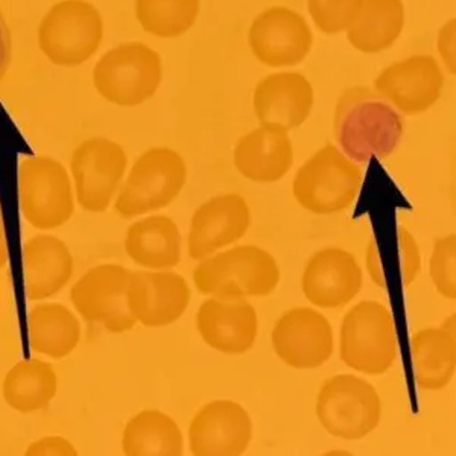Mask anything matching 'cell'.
I'll return each instance as SVG.
<instances>
[{
  "label": "cell",
  "instance_id": "4dcf8cb0",
  "mask_svg": "<svg viewBox=\"0 0 456 456\" xmlns=\"http://www.w3.org/2000/svg\"><path fill=\"white\" fill-rule=\"evenodd\" d=\"M358 0H306L315 27L327 36L346 31L353 6Z\"/></svg>",
  "mask_w": 456,
  "mask_h": 456
},
{
  "label": "cell",
  "instance_id": "d4e9b609",
  "mask_svg": "<svg viewBox=\"0 0 456 456\" xmlns=\"http://www.w3.org/2000/svg\"><path fill=\"white\" fill-rule=\"evenodd\" d=\"M32 352L53 361L70 356L81 342V322L61 303H38L28 314Z\"/></svg>",
  "mask_w": 456,
  "mask_h": 456
},
{
  "label": "cell",
  "instance_id": "836d02e7",
  "mask_svg": "<svg viewBox=\"0 0 456 456\" xmlns=\"http://www.w3.org/2000/svg\"><path fill=\"white\" fill-rule=\"evenodd\" d=\"M436 51L446 66L447 72L456 77V17L447 20L438 31Z\"/></svg>",
  "mask_w": 456,
  "mask_h": 456
},
{
  "label": "cell",
  "instance_id": "f546056e",
  "mask_svg": "<svg viewBox=\"0 0 456 456\" xmlns=\"http://www.w3.org/2000/svg\"><path fill=\"white\" fill-rule=\"evenodd\" d=\"M432 285L443 298L456 301V233L441 236L430 253Z\"/></svg>",
  "mask_w": 456,
  "mask_h": 456
},
{
  "label": "cell",
  "instance_id": "f1b7e54d",
  "mask_svg": "<svg viewBox=\"0 0 456 456\" xmlns=\"http://www.w3.org/2000/svg\"><path fill=\"white\" fill-rule=\"evenodd\" d=\"M201 12V0H134V16L150 36L172 40L191 31Z\"/></svg>",
  "mask_w": 456,
  "mask_h": 456
},
{
  "label": "cell",
  "instance_id": "9a60e30c",
  "mask_svg": "<svg viewBox=\"0 0 456 456\" xmlns=\"http://www.w3.org/2000/svg\"><path fill=\"white\" fill-rule=\"evenodd\" d=\"M192 294L186 279L169 270L131 271L126 303L137 324L171 326L186 314Z\"/></svg>",
  "mask_w": 456,
  "mask_h": 456
},
{
  "label": "cell",
  "instance_id": "d6a6232c",
  "mask_svg": "<svg viewBox=\"0 0 456 456\" xmlns=\"http://www.w3.org/2000/svg\"><path fill=\"white\" fill-rule=\"evenodd\" d=\"M27 456H77L78 451L72 443L60 436H47L32 441L25 451Z\"/></svg>",
  "mask_w": 456,
  "mask_h": 456
},
{
  "label": "cell",
  "instance_id": "d6986e66",
  "mask_svg": "<svg viewBox=\"0 0 456 456\" xmlns=\"http://www.w3.org/2000/svg\"><path fill=\"white\" fill-rule=\"evenodd\" d=\"M315 104L311 81L300 72H275L260 79L253 94L259 125L292 131L305 124Z\"/></svg>",
  "mask_w": 456,
  "mask_h": 456
},
{
  "label": "cell",
  "instance_id": "4fadbf2b",
  "mask_svg": "<svg viewBox=\"0 0 456 456\" xmlns=\"http://www.w3.org/2000/svg\"><path fill=\"white\" fill-rule=\"evenodd\" d=\"M271 344L277 358L290 369H320L333 356V327L314 307H294L275 322Z\"/></svg>",
  "mask_w": 456,
  "mask_h": 456
},
{
  "label": "cell",
  "instance_id": "ba28073f",
  "mask_svg": "<svg viewBox=\"0 0 456 456\" xmlns=\"http://www.w3.org/2000/svg\"><path fill=\"white\" fill-rule=\"evenodd\" d=\"M72 175L49 156L23 159L19 167V206L31 227L51 232L66 225L75 213Z\"/></svg>",
  "mask_w": 456,
  "mask_h": 456
},
{
  "label": "cell",
  "instance_id": "2e32d148",
  "mask_svg": "<svg viewBox=\"0 0 456 456\" xmlns=\"http://www.w3.org/2000/svg\"><path fill=\"white\" fill-rule=\"evenodd\" d=\"M253 420L242 404L213 400L193 415L189 451L195 456L244 455L253 441Z\"/></svg>",
  "mask_w": 456,
  "mask_h": 456
},
{
  "label": "cell",
  "instance_id": "484cf974",
  "mask_svg": "<svg viewBox=\"0 0 456 456\" xmlns=\"http://www.w3.org/2000/svg\"><path fill=\"white\" fill-rule=\"evenodd\" d=\"M58 393V374L53 363L42 359L17 362L5 374L2 395L11 410L34 414L47 408Z\"/></svg>",
  "mask_w": 456,
  "mask_h": 456
},
{
  "label": "cell",
  "instance_id": "5bb4252c",
  "mask_svg": "<svg viewBox=\"0 0 456 456\" xmlns=\"http://www.w3.org/2000/svg\"><path fill=\"white\" fill-rule=\"evenodd\" d=\"M444 73L432 55H411L391 62L374 79V90L406 116H419L438 102Z\"/></svg>",
  "mask_w": 456,
  "mask_h": 456
},
{
  "label": "cell",
  "instance_id": "8d00e7d4",
  "mask_svg": "<svg viewBox=\"0 0 456 456\" xmlns=\"http://www.w3.org/2000/svg\"><path fill=\"white\" fill-rule=\"evenodd\" d=\"M6 264H8V249H6L5 230L2 221V212H0V270H4Z\"/></svg>",
  "mask_w": 456,
  "mask_h": 456
},
{
  "label": "cell",
  "instance_id": "1f68e13d",
  "mask_svg": "<svg viewBox=\"0 0 456 456\" xmlns=\"http://www.w3.org/2000/svg\"><path fill=\"white\" fill-rule=\"evenodd\" d=\"M397 251L402 281L404 288H410L420 274L421 251L414 234L403 225L397 227Z\"/></svg>",
  "mask_w": 456,
  "mask_h": 456
},
{
  "label": "cell",
  "instance_id": "ac0fdd59",
  "mask_svg": "<svg viewBox=\"0 0 456 456\" xmlns=\"http://www.w3.org/2000/svg\"><path fill=\"white\" fill-rule=\"evenodd\" d=\"M251 224L248 202L238 193L210 198L193 213L187 236V255L192 260L236 244L244 238Z\"/></svg>",
  "mask_w": 456,
  "mask_h": 456
},
{
  "label": "cell",
  "instance_id": "30bf717a",
  "mask_svg": "<svg viewBox=\"0 0 456 456\" xmlns=\"http://www.w3.org/2000/svg\"><path fill=\"white\" fill-rule=\"evenodd\" d=\"M126 167V151L118 142L102 135L81 142L70 159V175L83 210L107 212L122 186Z\"/></svg>",
  "mask_w": 456,
  "mask_h": 456
},
{
  "label": "cell",
  "instance_id": "cb8c5ba5",
  "mask_svg": "<svg viewBox=\"0 0 456 456\" xmlns=\"http://www.w3.org/2000/svg\"><path fill=\"white\" fill-rule=\"evenodd\" d=\"M403 28V0H358L344 32L356 51L373 55L395 46Z\"/></svg>",
  "mask_w": 456,
  "mask_h": 456
},
{
  "label": "cell",
  "instance_id": "83f0119b",
  "mask_svg": "<svg viewBox=\"0 0 456 456\" xmlns=\"http://www.w3.org/2000/svg\"><path fill=\"white\" fill-rule=\"evenodd\" d=\"M122 452L126 456H182V429L171 415L157 410L141 411L125 425Z\"/></svg>",
  "mask_w": 456,
  "mask_h": 456
},
{
  "label": "cell",
  "instance_id": "3957f363",
  "mask_svg": "<svg viewBox=\"0 0 456 456\" xmlns=\"http://www.w3.org/2000/svg\"><path fill=\"white\" fill-rule=\"evenodd\" d=\"M362 184V171L341 148L327 143L297 171L292 195L298 206L314 215L329 216L352 208Z\"/></svg>",
  "mask_w": 456,
  "mask_h": 456
},
{
  "label": "cell",
  "instance_id": "9c48e42d",
  "mask_svg": "<svg viewBox=\"0 0 456 456\" xmlns=\"http://www.w3.org/2000/svg\"><path fill=\"white\" fill-rule=\"evenodd\" d=\"M315 412L329 436L359 441L378 429L382 419V400L378 389L365 379L338 374L322 385Z\"/></svg>",
  "mask_w": 456,
  "mask_h": 456
},
{
  "label": "cell",
  "instance_id": "277c9868",
  "mask_svg": "<svg viewBox=\"0 0 456 456\" xmlns=\"http://www.w3.org/2000/svg\"><path fill=\"white\" fill-rule=\"evenodd\" d=\"M104 19L88 0H60L37 28L40 53L58 68H79L104 40Z\"/></svg>",
  "mask_w": 456,
  "mask_h": 456
},
{
  "label": "cell",
  "instance_id": "4316f807",
  "mask_svg": "<svg viewBox=\"0 0 456 456\" xmlns=\"http://www.w3.org/2000/svg\"><path fill=\"white\" fill-rule=\"evenodd\" d=\"M411 354L417 385L426 391H440L456 373V346L443 327H425L411 338Z\"/></svg>",
  "mask_w": 456,
  "mask_h": 456
},
{
  "label": "cell",
  "instance_id": "ffe728a7",
  "mask_svg": "<svg viewBox=\"0 0 456 456\" xmlns=\"http://www.w3.org/2000/svg\"><path fill=\"white\" fill-rule=\"evenodd\" d=\"M197 330L208 347L224 354L239 356L255 347L259 318L248 301L212 297L202 301L198 309Z\"/></svg>",
  "mask_w": 456,
  "mask_h": 456
},
{
  "label": "cell",
  "instance_id": "7a4b0ae2",
  "mask_svg": "<svg viewBox=\"0 0 456 456\" xmlns=\"http://www.w3.org/2000/svg\"><path fill=\"white\" fill-rule=\"evenodd\" d=\"M193 283L202 296L221 300L268 297L281 283V266L257 245H238L200 260Z\"/></svg>",
  "mask_w": 456,
  "mask_h": 456
},
{
  "label": "cell",
  "instance_id": "7c38bea8",
  "mask_svg": "<svg viewBox=\"0 0 456 456\" xmlns=\"http://www.w3.org/2000/svg\"><path fill=\"white\" fill-rule=\"evenodd\" d=\"M248 46L266 68H294L314 47V32L306 19L288 6H270L259 12L248 29Z\"/></svg>",
  "mask_w": 456,
  "mask_h": 456
},
{
  "label": "cell",
  "instance_id": "44dd1931",
  "mask_svg": "<svg viewBox=\"0 0 456 456\" xmlns=\"http://www.w3.org/2000/svg\"><path fill=\"white\" fill-rule=\"evenodd\" d=\"M233 163L239 174L249 182H281L294 165V143L289 131L259 125L239 139L234 146Z\"/></svg>",
  "mask_w": 456,
  "mask_h": 456
},
{
  "label": "cell",
  "instance_id": "603a6c76",
  "mask_svg": "<svg viewBox=\"0 0 456 456\" xmlns=\"http://www.w3.org/2000/svg\"><path fill=\"white\" fill-rule=\"evenodd\" d=\"M125 253L143 270H172L182 262V234L167 215H152L126 228Z\"/></svg>",
  "mask_w": 456,
  "mask_h": 456
},
{
  "label": "cell",
  "instance_id": "e575fe53",
  "mask_svg": "<svg viewBox=\"0 0 456 456\" xmlns=\"http://www.w3.org/2000/svg\"><path fill=\"white\" fill-rule=\"evenodd\" d=\"M12 62V36L5 12L0 6V83L6 78Z\"/></svg>",
  "mask_w": 456,
  "mask_h": 456
},
{
  "label": "cell",
  "instance_id": "6da1fadb",
  "mask_svg": "<svg viewBox=\"0 0 456 456\" xmlns=\"http://www.w3.org/2000/svg\"><path fill=\"white\" fill-rule=\"evenodd\" d=\"M338 145L358 163L391 156L403 135L397 110L376 90L356 86L342 92L333 113Z\"/></svg>",
  "mask_w": 456,
  "mask_h": 456
},
{
  "label": "cell",
  "instance_id": "8992f818",
  "mask_svg": "<svg viewBox=\"0 0 456 456\" xmlns=\"http://www.w3.org/2000/svg\"><path fill=\"white\" fill-rule=\"evenodd\" d=\"M187 165L180 152L167 146L143 151L114 198V212L133 219L167 208L187 183Z\"/></svg>",
  "mask_w": 456,
  "mask_h": 456
},
{
  "label": "cell",
  "instance_id": "d590c367",
  "mask_svg": "<svg viewBox=\"0 0 456 456\" xmlns=\"http://www.w3.org/2000/svg\"><path fill=\"white\" fill-rule=\"evenodd\" d=\"M367 271H369L371 281H374V285L385 288L387 286V279H385L384 266H382V260H380V253H379L378 245L376 240L371 239L370 240L369 248H367Z\"/></svg>",
  "mask_w": 456,
  "mask_h": 456
},
{
  "label": "cell",
  "instance_id": "8fae6325",
  "mask_svg": "<svg viewBox=\"0 0 456 456\" xmlns=\"http://www.w3.org/2000/svg\"><path fill=\"white\" fill-rule=\"evenodd\" d=\"M131 271L119 264H102L81 275L70 290L75 311L90 324L111 333H126L137 322L126 303V283Z\"/></svg>",
  "mask_w": 456,
  "mask_h": 456
},
{
  "label": "cell",
  "instance_id": "74e56055",
  "mask_svg": "<svg viewBox=\"0 0 456 456\" xmlns=\"http://www.w3.org/2000/svg\"><path fill=\"white\" fill-rule=\"evenodd\" d=\"M441 327H443V329L451 335L452 339L455 341L456 346V312L455 314H452V315L447 316L446 320L441 322Z\"/></svg>",
  "mask_w": 456,
  "mask_h": 456
},
{
  "label": "cell",
  "instance_id": "52a82bcc",
  "mask_svg": "<svg viewBox=\"0 0 456 456\" xmlns=\"http://www.w3.org/2000/svg\"><path fill=\"white\" fill-rule=\"evenodd\" d=\"M339 356L348 369L367 376H382L393 369L397 338L393 315L384 303L359 301L344 315Z\"/></svg>",
  "mask_w": 456,
  "mask_h": 456
},
{
  "label": "cell",
  "instance_id": "7402d4cb",
  "mask_svg": "<svg viewBox=\"0 0 456 456\" xmlns=\"http://www.w3.org/2000/svg\"><path fill=\"white\" fill-rule=\"evenodd\" d=\"M75 262L68 244L53 234H36L23 245V279L28 300L58 296L72 279Z\"/></svg>",
  "mask_w": 456,
  "mask_h": 456
},
{
  "label": "cell",
  "instance_id": "e0dca14e",
  "mask_svg": "<svg viewBox=\"0 0 456 456\" xmlns=\"http://www.w3.org/2000/svg\"><path fill=\"white\" fill-rule=\"evenodd\" d=\"M363 273L358 259L339 247L316 251L301 275V290L312 306L342 309L362 290Z\"/></svg>",
  "mask_w": 456,
  "mask_h": 456
},
{
  "label": "cell",
  "instance_id": "5b68a950",
  "mask_svg": "<svg viewBox=\"0 0 456 456\" xmlns=\"http://www.w3.org/2000/svg\"><path fill=\"white\" fill-rule=\"evenodd\" d=\"M92 81L109 104L133 109L156 96L163 81V60L146 43H120L96 61Z\"/></svg>",
  "mask_w": 456,
  "mask_h": 456
}]
</instances>
